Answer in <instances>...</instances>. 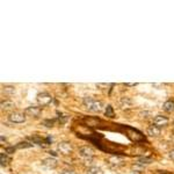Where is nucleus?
<instances>
[{
	"mask_svg": "<svg viewBox=\"0 0 174 174\" xmlns=\"http://www.w3.org/2000/svg\"><path fill=\"white\" fill-rule=\"evenodd\" d=\"M36 100H37V103H38L40 106H42V107L48 106V105H50V103L52 102V98H51V95H50L49 93H47V92L38 93V94H37V97H36Z\"/></svg>",
	"mask_w": 174,
	"mask_h": 174,
	"instance_id": "obj_2",
	"label": "nucleus"
},
{
	"mask_svg": "<svg viewBox=\"0 0 174 174\" xmlns=\"http://www.w3.org/2000/svg\"><path fill=\"white\" fill-rule=\"evenodd\" d=\"M60 174H75V172L73 169H64Z\"/></svg>",
	"mask_w": 174,
	"mask_h": 174,
	"instance_id": "obj_20",
	"label": "nucleus"
},
{
	"mask_svg": "<svg viewBox=\"0 0 174 174\" xmlns=\"http://www.w3.org/2000/svg\"><path fill=\"white\" fill-rule=\"evenodd\" d=\"M55 122H56V120H45V121H43V124L48 128H52Z\"/></svg>",
	"mask_w": 174,
	"mask_h": 174,
	"instance_id": "obj_19",
	"label": "nucleus"
},
{
	"mask_svg": "<svg viewBox=\"0 0 174 174\" xmlns=\"http://www.w3.org/2000/svg\"><path fill=\"white\" fill-rule=\"evenodd\" d=\"M79 154L85 159H91L94 156V151L90 146H82L79 149Z\"/></svg>",
	"mask_w": 174,
	"mask_h": 174,
	"instance_id": "obj_6",
	"label": "nucleus"
},
{
	"mask_svg": "<svg viewBox=\"0 0 174 174\" xmlns=\"http://www.w3.org/2000/svg\"><path fill=\"white\" fill-rule=\"evenodd\" d=\"M169 158H171L172 160H174V150H172V151L169 152Z\"/></svg>",
	"mask_w": 174,
	"mask_h": 174,
	"instance_id": "obj_22",
	"label": "nucleus"
},
{
	"mask_svg": "<svg viewBox=\"0 0 174 174\" xmlns=\"http://www.w3.org/2000/svg\"><path fill=\"white\" fill-rule=\"evenodd\" d=\"M162 109H164L166 113H173V112H174V101H172V100L166 101V102L162 105Z\"/></svg>",
	"mask_w": 174,
	"mask_h": 174,
	"instance_id": "obj_11",
	"label": "nucleus"
},
{
	"mask_svg": "<svg viewBox=\"0 0 174 174\" xmlns=\"http://www.w3.org/2000/svg\"><path fill=\"white\" fill-rule=\"evenodd\" d=\"M87 174H103V171L100 167H98V166H93V167L88 168Z\"/></svg>",
	"mask_w": 174,
	"mask_h": 174,
	"instance_id": "obj_13",
	"label": "nucleus"
},
{
	"mask_svg": "<svg viewBox=\"0 0 174 174\" xmlns=\"http://www.w3.org/2000/svg\"><path fill=\"white\" fill-rule=\"evenodd\" d=\"M15 107V103L12 102V101H5V102H1V108L3 109H12Z\"/></svg>",
	"mask_w": 174,
	"mask_h": 174,
	"instance_id": "obj_14",
	"label": "nucleus"
},
{
	"mask_svg": "<svg viewBox=\"0 0 174 174\" xmlns=\"http://www.w3.org/2000/svg\"><path fill=\"white\" fill-rule=\"evenodd\" d=\"M125 86H136V84H125Z\"/></svg>",
	"mask_w": 174,
	"mask_h": 174,
	"instance_id": "obj_23",
	"label": "nucleus"
},
{
	"mask_svg": "<svg viewBox=\"0 0 174 174\" xmlns=\"http://www.w3.org/2000/svg\"><path fill=\"white\" fill-rule=\"evenodd\" d=\"M105 115H106V116H108V117H110V119L115 117L114 109H113V107H112L110 105H108V106H107V108H106V112H105Z\"/></svg>",
	"mask_w": 174,
	"mask_h": 174,
	"instance_id": "obj_15",
	"label": "nucleus"
},
{
	"mask_svg": "<svg viewBox=\"0 0 174 174\" xmlns=\"http://www.w3.org/2000/svg\"><path fill=\"white\" fill-rule=\"evenodd\" d=\"M8 120H10V122L15 123V124L23 123L26 121V115L23 113H20V112H13L8 115Z\"/></svg>",
	"mask_w": 174,
	"mask_h": 174,
	"instance_id": "obj_3",
	"label": "nucleus"
},
{
	"mask_svg": "<svg viewBox=\"0 0 174 174\" xmlns=\"http://www.w3.org/2000/svg\"><path fill=\"white\" fill-rule=\"evenodd\" d=\"M42 113V109L37 106H30V107H27L26 110H25V114L27 116H30V117H38Z\"/></svg>",
	"mask_w": 174,
	"mask_h": 174,
	"instance_id": "obj_5",
	"label": "nucleus"
},
{
	"mask_svg": "<svg viewBox=\"0 0 174 174\" xmlns=\"http://www.w3.org/2000/svg\"><path fill=\"white\" fill-rule=\"evenodd\" d=\"M33 146V144H30V143H28V142H20L18 145H16V149H29V147H32Z\"/></svg>",
	"mask_w": 174,
	"mask_h": 174,
	"instance_id": "obj_17",
	"label": "nucleus"
},
{
	"mask_svg": "<svg viewBox=\"0 0 174 174\" xmlns=\"http://www.w3.org/2000/svg\"><path fill=\"white\" fill-rule=\"evenodd\" d=\"M164 174H166V173H164Z\"/></svg>",
	"mask_w": 174,
	"mask_h": 174,
	"instance_id": "obj_25",
	"label": "nucleus"
},
{
	"mask_svg": "<svg viewBox=\"0 0 174 174\" xmlns=\"http://www.w3.org/2000/svg\"><path fill=\"white\" fill-rule=\"evenodd\" d=\"M84 106L87 108V110H90L92 113H100L103 109V103L99 100H95L91 97H86L82 100Z\"/></svg>",
	"mask_w": 174,
	"mask_h": 174,
	"instance_id": "obj_1",
	"label": "nucleus"
},
{
	"mask_svg": "<svg viewBox=\"0 0 174 174\" xmlns=\"http://www.w3.org/2000/svg\"><path fill=\"white\" fill-rule=\"evenodd\" d=\"M153 160H152V158H149V157H142V158H139L138 160H137V164H139V165H142V166H144V165H149V164H151Z\"/></svg>",
	"mask_w": 174,
	"mask_h": 174,
	"instance_id": "obj_12",
	"label": "nucleus"
},
{
	"mask_svg": "<svg viewBox=\"0 0 174 174\" xmlns=\"http://www.w3.org/2000/svg\"><path fill=\"white\" fill-rule=\"evenodd\" d=\"M3 92H5L6 94H13V93H15V87H14V86H8V85H6V86H4Z\"/></svg>",
	"mask_w": 174,
	"mask_h": 174,
	"instance_id": "obj_16",
	"label": "nucleus"
},
{
	"mask_svg": "<svg viewBox=\"0 0 174 174\" xmlns=\"http://www.w3.org/2000/svg\"><path fill=\"white\" fill-rule=\"evenodd\" d=\"M168 122H169L168 117L162 116V115H157V116L153 119V124H154V125H157V127H159V128L167 125V124H168Z\"/></svg>",
	"mask_w": 174,
	"mask_h": 174,
	"instance_id": "obj_7",
	"label": "nucleus"
},
{
	"mask_svg": "<svg viewBox=\"0 0 174 174\" xmlns=\"http://www.w3.org/2000/svg\"><path fill=\"white\" fill-rule=\"evenodd\" d=\"M15 149L16 147H14V146H12V147H6V153H14V151H15Z\"/></svg>",
	"mask_w": 174,
	"mask_h": 174,
	"instance_id": "obj_21",
	"label": "nucleus"
},
{
	"mask_svg": "<svg viewBox=\"0 0 174 174\" xmlns=\"http://www.w3.org/2000/svg\"><path fill=\"white\" fill-rule=\"evenodd\" d=\"M49 153H51V154H52V156H57V154H56V152H53V151H50V152H49Z\"/></svg>",
	"mask_w": 174,
	"mask_h": 174,
	"instance_id": "obj_24",
	"label": "nucleus"
},
{
	"mask_svg": "<svg viewBox=\"0 0 174 174\" xmlns=\"http://www.w3.org/2000/svg\"><path fill=\"white\" fill-rule=\"evenodd\" d=\"M160 132H161V130H160V128L159 127H157V125H150L149 128H147V135L149 136H151V137H158L159 135H160Z\"/></svg>",
	"mask_w": 174,
	"mask_h": 174,
	"instance_id": "obj_9",
	"label": "nucleus"
},
{
	"mask_svg": "<svg viewBox=\"0 0 174 174\" xmlns=\"http://www.w3.org/2000/svg\"><path fill=\"white\" fill-rule=\"evenodd\" d=\"M42 166L47 169H53L57 167V160L55 158H45L42 160Z\"/></svg>",
	"mask_w": 174,
	"mask_h": 174,
	"instance_id": "obj_8",
	"label": "nucleus"
},
{
	"mask_svg": "<svg viewBox=\"0 0 174 174\" xmlns=\"http://www.w3.org/2000/svg\"><path fill=\"white\" fill-rule=\"evenodd\" d=\"M0 161H1V166H6V164H7V157H6L5 152L0 153Z\"/></svg>",
	"mask_w": 174,
	"mask_h": 174,
	"instance_id": "obj_18",
	"label": "nucleus"
},
{
	"mask_svg": "<svg viewBox=\"0 0 174 174\" xmlns=\"http://www.w3.org/2000/svg\"><path fill=\"white\" fill-rule=\"evenodd\" d=\"M57 150H58L62 154H69V153L72 152V145H71L70 142L63 140V142H59V143H58Z\"/></svg>",
	"mask_w": 174,
	"mask_h": 174,
	"instance_id": "obj_4",
	"label": "nucleus"
},
{
	"mask_svg": "<svg viewBox=\"0 0 174 174\" xmlns=\"http://www.w3.org/2000/svg\"><path fill=\"white\" fill-rule=\"evenodd\" d=\"M108 162L110 164V165H113V166H121L122 164H123V158H121V157H119V156H114V157H110L109 159H108Z\"/></svg>",
	"mask_w": 174,
	"mask_h": 174,
	"instance_id": "obj_10",
	"label": "nucleus"
}]
</instances>
